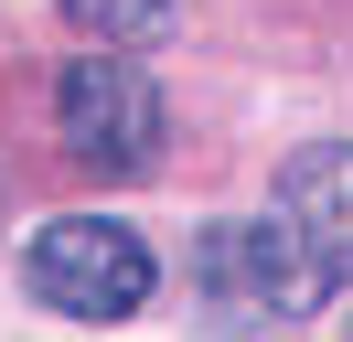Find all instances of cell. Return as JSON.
Here are the masks:
<instances>
[{
  "label": "cell",
  "instance_id": "1",
  "mask_svg": "<svg viewBox=\"0 0 353 342\" xmlns=\"http://www.w3.org/2000/svg\"><path fill=\"white\" fill-rule=\"evenodd\" d=\"M22 278H32V299L65 310V321H129V310H150L161 256H150V235H129L118 214H54L22 246Z\"/></svg>",
  "mask_w": 353,
  "mask_h": 342
},
{
  "label": "cell",
  "instance_id": "2",
  "mask_svg": "<svg viewBox=\"0 0 353 342\" xmlns=\"http://www.w3.org/2000/svg\"><path fill=\"white\" fill-rule=\"evenodd\" d=\"M54 139H65L75 171H108V182H139L161 150V86L139 75L129 54H75L54 75Z\"/></svg>",
  "mask_w": 353,
  "mask_h": 342
},
{
  "label": "cell",
  "instance_id": "3",
  "mask_svg": "<svg viewBox=\"0 0 353 342\" xmlns=\"http://www.w3.org/2000/svg\"><path fill=\"white\" fill-rule=\"evenodd\" d=\"M193 278H203V299H214L236 332H257V321H300V310H321V278H310V256L289 246V225L268 214V225H203V246H193Z\"/></svg>",
  "mask_w": 353,
  "mask_h": 342
},
{
  "label": "cell",
  "instance_id": "4",
  "mask_svg": "<svg viewBox=\"0 0 353 342\" xmlns=\"http://www.w3.org/2000/svg\"><path fill=\"white\" fill-rule=\"evenodd\" d=\"M268 214L289 225V246L310 256L321 289H353V139H310L279 171V203Z\"/></svg>",
  "mask_w": 353,
  "mask_h": 342
},
{
  "label": "cell",
  "instance_id": "5",
  "mask_svg": "<svg viewBox=\"0 0 353 342\" xmlns=\"http://www.w3.org/2000/svg\"><path fill=\"white\" fill-rule=\"evenodd\" d=\"M75 21L86 32H150V21H172V0H75Z\"/></svg>",
  "mask_w": 353,
  "mask_h": 342
}]
</instances>
